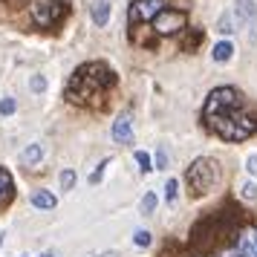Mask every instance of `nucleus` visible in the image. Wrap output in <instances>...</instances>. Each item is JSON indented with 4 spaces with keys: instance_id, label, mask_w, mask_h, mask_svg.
Returning a JSON list of instances; mask_svg holds the SVG:
<instances>
[{
    "instance_id": "nucleus-9",
    "label": "nucleus",
    "mask_w": 257,
    "mask_h": 257,
    "mask_svg": "<svg viewBox=\"0 0 257 257\" xmlns=\"http://www.w3.org/2000/svg\"><path fill=\"white\" fill-rule=\"evenodd\" d=\"M15 202V182L6 168H0V211H6Z\"/></svg>"
},
{
    "instance_id": "nucleus-29",
    "label": "nucleus",
    "mask_w": 257,
    "mask_h": 257,
    "mask_svg": "<svg viewBox=\"0 0 257 257\" xmlns=\"http://www.w3.org/2000/svg\"><path fill=\"white\" fill-rule=\"evenodd\" d=\"M41 257H55V254H52V251H44V254H41Z\"/></svg>"
},
{
    "instance_id": "nucleus-13",
    "label": "nucleus",
    "mask_w": 257,
    "mask_h": 257,
    "mask_svg": "<svg viewBox=\"0 0 257 257\" xmlns=\"http://www.w3.org/2000/svg\"><path fill=\"white\" fill-rule=\"evenodd\" d=\"M41 156H44V145H29L24 153H21V162L24 165H35V162H41Z\"/></svg>"
},
{
    "instance_id": "nucleus-2",
    "label": "nucleus",
    "mask_w": 257,
    "mask_h": 257,
    "mask_svg": "<svg viewBox=\"0 0 257 257\" xmlns=\"http://www.w3.org/2000/svg\"><path fill=\"white\" fill-rule=\"evenodd\" d=\"M202 124L222 142H245L257 133V116L234 87L211 90L202 104Z\"/></svg>"
},
{
    "instance_id": "nucleus-12",
    "label": "nucleus",
    "mask_w": 257,
    "mask_h": 257,
    "mask_svg": "<svg viewBox=\"0 0 257 257\" xmlns=\"http://www.w3.org/2000/svg\"><path fill=\"white\" fill-rule=\"evenodd\" d=\"M32 205L35 208H44V211H52L58 205V199L52 197L49 191H32Z\"/></svg>"
},
{
    "instance_id": "nucleus-1",
    "label": "nucleus",
    "mask_w": 257,
    "mask_h": 257,
    "mask_svg": "<svg viewBox=\"0 0 257 257\" xmlns=\"http://www.w3.org/2000/svg\"><path fill=\"white\" fill-rule=\"evenodd\" d=\"M176 257H257V222L234 205L211 211L191 228Z\"/></svg>"
},
{
    "instance_id": "nucleus-14",
    "label": "nucleus",
    "mask_w": 257,
    "mask_h": 257,
    "mask_svg": "<svg viewBox=\"0 0 257 257\" xmlns=\"http://www.w3.org/2000/svg\"><path fill=\"white\" fill-rule=\"evenodd\" d=\"M231 55H234V47L231 44H228V41H220V44H217V47L211 49V58L214 61H231Z\"/></svg>"
},
{
    "instance_id": "nucleus-4",
    "label": "nucleus",
    "mask_w": 257,
    "mask_h": 257,
    "mask_svg": "<svg viewBox=\"0 0 257 257\" xmlns=\"http://www.w3.org/2000/svg\"><path fill=\"white\" fill-rule=\"evenodd\" d=\"M185 26H188V12H185V9H174V6H168V9H162V12L153 18L151 24L130 26V38L151 32V38H148V49H156L159 38L182 35V32H185Z\"/></svg>"
},
{
    "instance_id": "nucleus-28",
    "label": "nucleus",
    "mask_w": 257,
    "mask_h": 257,
    "mask_svg": "<svg viewBox=\"0 0 257 257\" xmlns=\"http://www.w3.org/2000/svg\"><path fill=\"white\" fill-rule=\"evenodd\" d=\"M95 257H118V251H101V254H95Z\"/></svg>"
},
{
    "instance_id": "nucleus-25",
    "label": "nucleus",
    "mask_w": 257,
    "mask_h": 257,
    "mask_svg": "<svg viewBox=\"0 0 257 257\" xmlns=\"http://www.w3.org/2000/svg\"><path fill=\"white\" fill-rule=\"evenodd\" d=\"M15 98H3V101H0V116H12L15 113Z\"/></svg>"
},
{
    "instance_id": "nucleus-15",
    "label": "nucleus",
    "mask_w": 257,
    "mask_h": 257,
    "mask_svg": "<svg viewBox=\"0 0 257 257\" xmlns=\"http://www.w3.org/2000/svg\"><path fill=\"white\" fill-rule=\"evenodd\" d=\"M176 197H179V179H168V185H165V202L171 208L176 205Z\"/></svg>"
},
{
    "instance_id": "nucleus-19",
    "label": "nucleus",
    "mask_w": 257,
    "mask_h": 257,
    "mask_svg": "<svg viewBox=\"0 0 257 257\" xmlns=\"http://www.w3.org/2000/svg\"><path fill=\"white\" fill-rule=\"evenodd\" d=\"M107 168H110V159H104V162H101V165L93 171V174H90V185H98V182H101V176H104Z\"/></svg>"
},
{
    "instance_id": "nucleus-17",
    "label": "nucleus",
    "mask_w": 257,
    "mask_h": 257,
    "mask_svg": "<svg viewBox=\"0 0 257 257\" xmlns=\"http://www.w3.org/2000/svg\"><path fill=\"white\" fill-rule=\"evenodd\" d=\"M156 202H159V199H156V194H153V191H148V194L142 197V214H153V211H156Z\"/></svg>"
},
{
    "instance_id": "nucleus-26",
    "label": "nucleus",
    "mask_w": 257,
    "mask_h": 257,
    "mask_svg": "<svg viewBox=\"0 0 257 257\" xmlns=\"http://www.w3.org/2000/svg\"><path fill=\"white\" fill-rule=\"evenodd\" d=\"M29 87H32V93H44V90H47V78H44V75H35V78L29 81Z\"/></svg>"
},
{
    "instance_id": "nucleus-8",
    "label": "nucleus",
    "mask_w": 257,
    "mask_h": 257,
    "mask_svg": "<svg viewBox=\"0 0 257 257\" xmlns=\"http://www.w3.org/2000/svg\"><path fill=\"white\" fill-rule=\"evenodd\" d=\"M133 139V118H130V113H121V116L113 121V142H118V145H124V142Z\"/></svg>"
},
{
    "instance_id": "nucleus-6",
    "label": "nucleus",
    "mask_w": 257,
    "mask_h": 257,
    "mask_svg": "<svg viewBox=\"0 0 257 257\" xmlns=\"http://www.w3.org/2000/svg\"><path fill=\"white\" fill-rule=\"evenodd\" d=\"M67 12H70L67 0H32L29 3V18L38 29H55L67 18Z\"/></svg>"
},
{
    "instance_id": "nucleus-16",
    "label": "nucleus",
    "mask_w": 257,
    "mask_h": 257,
    "mask_svg": "<svg viewBox=\"0 0 257 257\" xmlns=\"http://www.w3.org/2000/svg\"><path fill=\"white\" fill-rule=\"evenodd\" d=\"M199 44H202V29H194V32H191V35H188L185 41H182V49L194 52V49H197Z\"/></svg>"
},
{
    "instance_id": "nucleus-11",
    "label": "nucleus",
    "mask_w": 257,
    "mask_h": 257,
    "mask_svg": "<svg viewBox=\"0 0 257 257\" xmlns=\"http://www.w3.org/2000/svg\"><path fill=\"white\" fill-rule=\"evenodd\" d=\"M90 12H93L95 26H104L107 21H110V15H113V6H110L107 0H95L93 6H90Z\"/></svg>"
},
{
    "instance_id": "nucleus-22",
    "label": "nucleus",
    "mask_w": 257,
    "mask_h": 257,
    "mask_svg": "<svg viewBox=\"0 0 257 257\" xmlns=\"http://www.w3.org/2000/svg\"><path fill=\"white\" fill-rule=\"evenodd\" d=\"M240 194H243V199L254 202V199H257V185H254V182H245V185L240 188Z\"/></svg>"
},
{
    "instance_id": "nucleus-7",
    "label": "nucleus",
    "mask_w": 257,
    "mask_h": 257,
    "mask_svg": "<svg viewBox=\"0 0 257 257\" xmlns=\"http://www.w3.org/2000/svg\"><path fill=\"white\" fill-rule=\"evenodd\" d=\"M162 9H168V0H133L127 9V21H130V26L151 24Z\"/></svg>"
},
{
    "instance_id": "nucleus-18",
    "label": "nucleus",
    "mask_w": 257,
    "mask_h": 257,
    "mask_svg": "<svg viewBox=\"0 0 257 257\" xmlns=\"http://www.w3.org/2000/svg\"><path fill=\"white\" fill-rule=\"evenodd\" d=\"M136 162H139V168L145 171V174H151V171H153V159L145 151H136Z\"/></svg>"
},
{
    "instance_id": "nucleus-5",
    "label": "nucleus",
    "mask_w": 257,
    "mask_h": 257,
    "mask_svg": "<svg viewBox=\"0 0 257 257\" xmlns=\"http://www.w3.org/2000/svg\"><path fill=\"white\" fill-rule=\"evenodd\" d=\"M220 176H222V171H220V162H217V159H211V156L194 159L191 168H188V174H185L188 194H191V197H205L208 191L217 188Z\"/></svg>"
},
{
    "instance_id": "nucleus-23",
    "label": "nucleus",
    "mask_w": 257,
    "mask_h": 257,
    "mask_svg": "<svg viewBox=\"0 0 257 257\" xmlns=\"http://www.w3.org/2000/svg\"><path fill=\"white\" fill-rule=\"evenodd\" d=\"M133 243L142 245V248H148V245H151V231H145V228L136 231V234H133Z\"/></svg>"
},
{
    "instance_id": "nucleus-24",
    "label": "nucleus",
    "mask_w": 257,
    "mask_h": 257,
    "mask_svg": "<svg viewBox=\"0 0 257 257\" xmlns=\"http://www.w3.org/2000/svg\"><path fill=\"white\" fill-rule=\"evenodd\" d=\"M72 185H75V171H64L61 174V188L64 191H72Z\"/></svg>"
},
{
    "instance_id": "nucleus-20",
    "label": "nucleus",
    "mask_w": 257,
    "mask_h": 257,
    "mask_svg": "<svg viewBox=\"0 0 257 257\" xmlns=\"http://www.w3.org/2000/svg\"><path fill=\"white\" fill-rule=\"evenodd\" d=\"M153 168H156V171H165V168H168V153H165V148L156 151V156H153Z\"/></svg>"
},
{
    "instance_id": "nucleus-27",
    "label": "nucleus",
    "mask_w": 257,
    "mask_h": 257,
    "mask_svg": "<svg viewBox=\"0 0 257 257\" xmlns=\"http://www.w3.org/2000/svg\"><path fill=\"white\" fill-rule=\"evenodd\" d=\"M245 171H248L251 176H257V153H251V156L245 159Z\"/></svg>"
},
{
    "instance_id": "nucleus-3",
    "label": "nucleus",
    "mask_w": 257,
    "mask_h": 257,
    "mask_svg": "<svg viewBox=\"0 0 257 257\" xmlns=\"http://www.w3.org/2000/svg\"><path fill=\"white\" fill-rule=\"evenodd\" d=\"M113 87H116V72L104 61H90V64H81L70 75V81L64 87V98L75 107L104 110Z\"/></svg>"
},
{
    "instance_id": "nucleus-21",
    "label": "nucleus",
    "mask_w": 257,
    "mask_h": 257,
    "mask_svg": "<svg viewBox=\"0 0 257 257\" xmlns=\"http://www.w3.org/2000/svg\"><path fill=\"white\" fill-rule=\"evenodd\" d=\"M217 32H222V35H231L234 26H231V15H222L220 24H217Z\"/></svg>"
},
{
    "instance_id": "nucleus-10",
    "label": "nucleus",
    "mask_w": 257,
    "mask_h": 257,
    "mask_svg": "<svg viewBox=\"0 0 257 257\" xmlns=\"http://www.w3.org/2000/svg\"><path fill=\"white\" fill-rule=\"evenodd\" d=\"M234 6H237L234 15L240 24H257V0H237Z\"/></svg>"
}]
</instances>
